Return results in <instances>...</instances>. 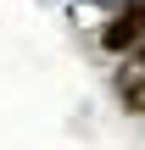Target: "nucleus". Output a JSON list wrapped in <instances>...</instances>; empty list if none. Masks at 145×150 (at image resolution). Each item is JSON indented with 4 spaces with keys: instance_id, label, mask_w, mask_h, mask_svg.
Here are the masks:
<instances>
[{
    "instance_id": "obj_1",
    "label": "nucleus",
    "mask_w": 145,
    "mask_h": 150,
    "mask_svg": "<svg viewBox=\"0 0 145 150\" xmlns=\"http://www.w3.org/2000/svg\"><path fill=\"white\" fill-rule=\"evenodd\" d=\"M140 28H145V0H134V22H117V28H112V50L134 45V39H140Z\"/></svg>"
}]
</instances>
